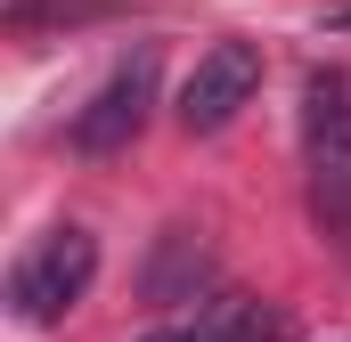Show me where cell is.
<instances>
[{"label":"cell","mask_w":351,"mask_h":342,"mask_svg":"<svg viewBox=\"0 0 351 342\" xmlns=\"http://www.w3.org/2000/svg\"><path fill=\"white\" fill-rule=\"evenodd\" d=\"M302 179H311V220L327 237H351V82L311 74L302 90Z\"/></svg>","instance_id":"cell-1"},{"label":"cell","mask_w":351,"mask_h":342,"mask_svg":"<svg viewBox=\"0 0 351 342\" xmlns=\"http://www.w3.org/2000/svg\"><path fill=\"white\" fill-rule=\"evenodd\" d=\"M90 277H98V237L90 228H49V237H33L16 253V269H8V310L25 326H58L90 293Z\"/></svg>","instance_id":"cell-2"},{"label":"cell","mask_w":351,"mask_h":342,"mask_svg":"<svg viewBox=\"0 0 351 342\" xmlns=\"http://www.w3.org/2000/svg\"><path fill=\"white\" fill-rule=\"evenodd\" d=\"M254 90H262V41H213L204 57H196V74L180 82V131H229L245 106H254Z\"/></svg>","instance_id":"cell-3"},{"label":"cell","mask_w":351,"mask_h":342,"mask_svg":"<svg viewBox=\"0 0 351 342\" xmlns=\"http://www.w3.org/2000/svg\"><path fill=\"white\" fill-rule=\"evenodd\" d=\"M147 106H156V49H131V57L82 98L74 147H82V155H123V147L147 131Z\"/></svg>","instance_id":"cell-4"},{"label":"cell","mask_w":351,"mask_h":342,"mask_svg":"<svg viewBox=\"0 0 351 342\" xmlns=\"http://www.w3.org/2000/svg\"><path fill=\"white\" fill-rule=\"evenodd\" d=\"M269 334H278L269 302L213 293V302H196V318H172V326H156V334H139V342H269Z\"/></svg>","instance_id":"cell-5"},{"label":"cell","mask_w":351,"mask_h":342,"mask_svg":"<svg viewBox=\"0 0 351 342\" xmlns=\"http://www.w3.org/2000/svg\"><path fill=\"white\" fill-rule=\"evenodd\" d=\"M204 269H213L204 245H196L188 228H172V237H164V261L147 269V302H180V277H188V285H204Z\"/></svg>","instance_id":"cell-6"},{"label":"cell","mask_w":351,"mask_h":342,"mask_svg":"<svg viewBox=\"0 0 351 342\" xmlns=\"http://www.w3.org/2000/svg\"><path fill=\"white\" fill-rule=\"evenodd\" d=\"M335 25H351V8H343V16H335Z\"/></svg>","instance_id":"cell-7"}]
</instances>
